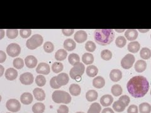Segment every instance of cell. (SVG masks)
<instances>
[{"mask_svg": "<svg viewBox=\"0 0 151 113\" xmlns=\"http://www.w3.org/2000/svg\"><path fill=\"white\" fill-rule=\"evenodd\" d=\"M127 87L132 97L140 98L147 93L149 89V83L145 77L137 75L129 80Z\"/></svg>", "mask_w": 151, "mask_h": 113, "instance_id": "1", "label": "cell"}, {"mask_svg": "<svg viewBox=\"0 0 151 113\" xmlns=\"http://www.w3.org/2000/svg\"><path fill=\"white\" fill-rule=\"evenodd\" d=\"M115 33L112 29H98L94 32V39L99 45L105 46L114 40Z\"/></svg>", "mask_w": 151, "mask_h": 113, "instance_id": "2", "label": "cell"}, {"mask_svg": "<svg viewBox=\"0 0 151 113\" xmlns=\"http://www.w3.org/2000/svg\"><path fill=\"white\" fill-rule=\"evenodd\" d=\"M52 98L53 101L57 104L63 103L65 104L70 103L72 99L70 94L64 91H55L52 93Z\"/></svg>", "mask_w": 151, "mask_h": 113, "instance_id": "3", "label": "cell"}, {"mask_svg": "<svg viewBox=\"0 0 151 113\" xmlns=\"http://www.w3.org/2000/svg\"><path fill=\"white\" fill-rule=\"evenodd\" d=\"M43 37L40 35L35 34L33 35L26 42V46L28 49L35 50L43 44Z\"/></svg>", "mask_w": 151, "mask_h": 113, "instance_id": "4", "label": "cell"}, {"mask_svg": "<svg viewBox=\"0 0 151 113\" xmlns=\"http://www.w3.org/2000/svg\"><path fill=\"white\" fill-rule=\"evenodd\" d=\"M85 67L83 63L79 62L74 65L73 67L70 70V78H72L74 80H78L79 78V79H81V76L84 73Z\"/></svg>", "mask_w": 151, "mask_h": 113, "instance_id": "5", "label": "cell"}, {"mask_svg": "<svg viewBox=\"0 0 151 113\" xmlns=\"http://www.w3.org/2000/svg\"><path fill=\"white\" fill-rule=\"evenodd\" d=\"M6 107L8 111L12 112H17L21 109L20 102L15 99H10L8 100L6 104Z\"/></svg>", "mask_w": 151, "mask_h": 113, "instance_id": "6", "label": "cell"}, {"mask_svg": "<svg viewBox=\"0 0 151 113\" xmlns=\"http://www.w3.org/2000/svg\"><path fill=\"white\" fill-rule=\"evenodd\" d=\"M135 56L130 54H127L121 60L122 67L125 69H129L133 66L135 62Z\"/></svg>", "mask_w": 151, "mask_h": 113, "instance_id": "7", "label": "cell"}, {"mask_svg": "<svg viewBox=\"0 0 151 113\" xmlns=\"http://www.w3.org/2000/svg\"><path fill=\"white\" fill-rule=\"evenodd\" d=\"M21 48L20 46L17 44H10L8 45L6 48L7 54L12 56V57H15L20 54Z\"/></svg>", "mask_w": 151, "mask_h": 113, "instance_id": "8", "label": "cell"}, {"mask_svg": "<svg viewBox=\"0 0 151 113\" xmlns=\"http://www.w3.org/2000/svg\"><path fill=\"white\" fill-rule=\"evenodd\" d=\"M20 81L23 85H31L34 81V75L30 72L23 73L20 76Z\"/></svg>", "mask_w": 151, "mask_h": 113, "instance_id": "9", "label": "cell"}, {"mask_svg": "<svg viewBox=\"0 0 151 113\" xmlns=\"http://www.w3.org/2000/svg\"><path fill=\"white\" fill-rule=\"evenodd\" d=\"M50 68L48 64L42 62L38 65L36 69V72L40 75H48L50 73Z\"/></svg>", "mask_w": 151, "mask_h": 113, "instance_id": "10", "label": "cell"}, {"mask_svg": "<svg viewBox=\"0 0 151 113\" xmlns=\"http://www.w3.org/2000/svg\"><path fill=\"white\" fill-rule=\"evenodd\" d=\"M69 78L66 73H60L56 76V81L60 86L67 85L69 82Z\"/></svg>", "mask_w": 151, "mask_h": 113, "instance_id": "11", "label": "cell"}, {"mask_svg": "<svg viewBox=\"0 0 151 113\" xmlns=\"http://www.w3.org/2000/svg\"><path fill=\"white\" fill-rule=\"evenodd\" d=\"M74 39L75 41L79 44H82L86 41L88 39V35L83 30H79L76 33Z\"/></svg>", "mask_w": 151, "mask_h": 113, "instance_id": "12", "label": "cell"}, {"mask_svg": "<svg viewBox=\"0 0 151 113\" xmlns=\"http://www.w3.org/2000/svg\"><path fill=\"white\" fill-rule=\"evenodd\" d=\"M25 63L28 68H35L37 65V59L34 56L28 55L25 59Z\"/></svg>", "mask_w": 151, "mask_h": 113, "instance_id": "13", "label": "cell"}, {"mask_svg": "<svg viewBox=\"0 0 151 113\" xmlns=\"http://www.w3.org/2000/svg\"><path fill=\"white\" fill-rule=\"evenodd\" d=\"M33 94L35 98L37 101H44L45 99V93L43 89L41 88H35L33 91Z\"/></svg>", "mask_w": 151, "mask_h": 113, "instance_id": "14", "label": "cell"}, {"mask_svg": "<svg viewBox=\"0 0 151 113\" xmlns=\"http://www.w3.org/2000/svg\"><path fill=\"white\" fill-rule=\"evenodd\" d=\"M122 73L119 69H113L110 73V78L113 82H118L121 80Z\"/></svg>", "mask_w": 151, "mask_h": 113, "instance_id": "15", "label": "cell"}, {"mask_svg": "<svg viewBox=\"0 0 151 113\" xmlns=\"http://www.w3.org/2000/svg\"><path fill=\"white\" fill-rule=\"evenodd\" d=\"M18 76V72L13 68H9L5 72V77L8 81H14Z\"/></svg>", "mask_w": 151, "mask_h": 113, "instance_id": "16", "label": "cell"}, {"mask_svg": "<svg viewBox=\"0 0 151 113\" xmlns=\"http://www.w3.org/2000/svg\"><path fill=\"white\" fill-rule=\"evenodd\" d=\"M125 36L126 39L129 41H134L137 39L138 32L137 30L135 29H129L125 33Z\"/></svg>", "mask_w": 151, "mask_h": 113, "instance_id": "17", "label": "cell"}, {"mask_svg": "<svg viewBox=\"0 0 151 113\" xmlns=\"http://www.w3.org/2000/svg\"><path fill=\"white\" fill-rule=\"evenodd\" d=\"M113 102V97L109 94L103 96L100 99L101 104L104 107L110 106Z\"/></svg>", "mask_w": 151, "mask_h": 113, "instance_id": "18", "label": "cell"}, {"mask_svg": "<svg viewBox=\"0 0 151 113\" xmlns=\"http://www.w3.org/2000/svg\"><path fill=\"white\" fill-rule=\"evenodd\" d=\"M20 101L23 104H30L33 101V96L32 95L31 93L29 92L23 93L20 97Z\"/></svg>", "mask_w": 151, "mask_h": 113, "instance_id": "19", "label": "cell"}, {"mask_svg": "<svg viewBox=\"0 0 151 113\" xmlns=\"http://www.w3.org/2000/svg\"><path fill=\"white\" fill-rule=\"evenodd\" d=\"M147 68V63L143 60H139L137 61L135 64V70L139 73L143 72Z\"/></svg>", "mask_w": 151, "mask_h": 113, "instance_id": "20", "label": "cell"}, {"mask_svg": "<svg viewBox=\"0 0 151 113\" xmlns=\"http://www.w3.org/2000/svg\"><path fill=\"white\" fill-rule=\"evenodd\" d=\"M69 92L72 96H79L81 92V88L77 84H72L69 88Z\"/></svg>", "mask_w": 151, "mask_h": 113, "instance_id": "21", "label": "cell"}, {"mask_svg": "<svg viewBox=\"0 0 151 113\" xmlns=\"http://www.w3.org/2000/svg\"><path fill=\"white\" fill-rule=\"evenodd\" d=\"M93 86L97 89H101L105 85V81L104 78L101 76L96 77L93 81Z\"/></svg>", "mask_w": 151, "mask_h": 113, "instance_id": "22", "label": "cell"}, {"mask_svg": "<svg viewBox=\"0 0 151 113\" xmlns=\"http://www.w3.org/2000/svg\"><path fill=\"white\" fill-rule=\"evenodd\" d=\"M64 49L68 51H73L76 47V43L71 39L65 40L64 42Z\"/></svg>", "mask_w": 151, "mask_h": 113, "instance_id": "23", "label": "cell"}, {"mask_svg": "<svg viewBox=\"0 0 151 113\" xmlns=\"http://www.w3.org/2000/svg\"><path fill=\"white\" fill-rule=\"evenodd\" d=\"M128 50L131 53H137L138 52L140 48V45L138 41H132L129 44L128 46Z\"/></svg>", "mask_w": 151, "mask_h": 113, "instance_id": "24", "label": "cell"}, {"mask_svg": "<svg viewBox=\"0 0 151 113\" xmlns=\"http://www.w3.org/2000/svg\"><path fill=\"white\" fill-rule=\"evenodd\" d=\"M68 53L64 49H59L55 52V58L58 61H63L64 60L67 58Z\"/></svg>", "mask_w": 151, "mask_h": 113, "instance_id": "25", "label": "cell"}, {"mask_svg": "<svg viewBox=\"0 0 151 113\" xmlns=\"http://www.w3.org/2000/svg\"><path fill=\"white\" fill-rule=\"evenodd\" d=\"M126 106L120 101H116L113 104V109L117 112H123L125 109Z\"/></svg>", "mask_w": 151, "mask_h": 113, "instance_id": "26", "label": "cell"}, {"mask_svg": "<svg viewBox=\"0 0 151 113\" xmlns=\"http://www.w3.org/2000/svg\"><path fill=\"white\" fill-rule=\"evenodd\" d=\"M45 109V105L41 102H37L32 106V111L34 113H43Z\"/></svg>", "mask_w": 151, "mask_h": 113, "instance_id": "27", "label": "cell"}, {"mask_svg": "<svg viewBox=\"0 0 151 113\" xmlns=\"http://www.w3.org/2000/svg\"><path fill=\"white\" fill-rule=\"evenodd\" d=\"M98 97V92L95 90H89L86 94V97L88 101L93 102L96 101Z\"/></svg>", "mask_w": 151, "mask_h": 113, "instance_id": "28", "label": "cell"}, {"mask_svg": "<svg viewBox=\"0 0 151 113\" xmlns=\"http://www.w3.org/2000/svg\"><path fill=\"white\" fill-rule=\"evenodd\" d=\"M98 73V69L95 65H89L86 68V74L90 77H94Z\"/></svg>", "mask_w": 151, "mask_h": 113, "instance_id": "29", "label": "cell"}, {"mask_svg": "<svg viewBox=\"0 0 151 113\" xmlns=\"http://www.w3.org/2000/svg\"><path fill=\"white\" fill-rule=\"evenodd\" d=\"M83 62L86 65H90L94 62V56L90 53H85L82 56Z\"/></svg>", "mask_w": 151, "mask_h": 113, "instance_id": "30", "label": "cell"}, {"mask_svg": "<svg viewBox=\"0 0 151 113\" xmlns=\"http://www.w3.org/2000/svg\"><path fill=\"white\" fill-rule=\"evenodd\" d=\"M140 56L142 59L148 60L151 57V50L148 48L144 47V48L141 49L140 51Z\"/></svg>", "mask_w": 151, "mask_h": 113, "instance_id": "31", "label": "cell"}, {"mask_svg": "<svg viewBox=\"0 0 151 113\" xmlns=\"http://www.w3.org/2000/svg\"><path fill=\"white\" fill-rule=\"evenodd\" d=\"M101 110V105L99 103L95 102L93 103L89 107V109L88 111V113H100Z\"/></svg>", "mask_w": 151, "mask_h": 113, "instance_id": "32", "label": "cell"}, {"mask_svg": "<svg viewBox=\"0 0 151 113\" xmlns=\"http://www.w3.org/2000/svg\"><path fill=\"white\" fill-rule=\"evenodd\" d=\"M139 108L140 113H150L151 112V106L147 102L141 103Z\"/></svg>", "mask_w": 151, "mask_h": 113, "instance_id": "33", "label": "cell"}, {"mask_svg": "<svg viewBox=\"0 0 151 113\" xmlns=\"http://www.w3.org/2000/svg\"><path fill=\"white\" fill-rule=\"evenodd\" d=\"M111 91V93L113 95L117 97V96H120L122 94L123 89H122V87H121L120 85L115 84L112 86Z\"/></svg>", "mask_w": 151, "mask_h": 113, "instance_id": "34", "label": "cell"}, {"mask_svg": "<svg viewBox=\"0 0 151 113\" xmlns=\"http://www.w3.org/2000/svg\"><path fill=\"white\" fill-rule=\"evenodd\" d=\"M68 60L69 64L74 66L80 62V57L76 54H71L68 56Z\"/></svg>", "mask_w": 151, "mask_h": 113, "instance_id": "35", "label": "cell"}, {"mask_svg": "<svg viewBox=\"0 0 151 113\" xmlns=\"http://www.w3.org/2000/svg\"><path fill=\"white\" fill-rule=\"evenodd\" d=\"M63 68H64L63 64L59 62H54L52 64V71L54 73H56V74L60 73L63 70Z\"/></svg>", "mask_w": 151, "mask_h": 113, "instance_id": "36", "label": "cell"}, {"mask_svg": "<svg viewBox=\"0 0 151 113\" xmlns=\"http://www.w3.org/2000/svg\"><path fill=\"white\" fill-rule=\"evenodd\" d=\"M127 44V40L124 36H119L116 39L115 44L119 48H123Z\"/></svg>", "mask_w": 151, "mask_h": 113, "instance_id": "37", "label": "cell"}, {"mask_svg": "<svg viewBox=\"0 0 151 113\" xmlns=\"http://www.w3.org/2000/svg\"><path fill=\"white\" fill-rule=\"evenodd\" d=\"M35 82L38 86L43 87L46 84V79L44 75H39L35 78Z\"/></svg>", "mask_w": 151, "mask_h": 113, "instance_id": "38", "label": "cell"}, {"mask_svg": "<svg viewBox=\"0 0 151 113\" xmlns=\"http://www.w3.org/2000/svg\"><path fill=\"white\" fill-rule=\"evenodd\" d=\"M13 64L15 68L17 69H21L24 66V61H23L22 59L16 58L13 60Z\"/></svg>", "mask_w": 151, "mask_h": 113, "instance_id": "39", "label": "cell"}, {"mask_svg": "<svg viewBox=\"0 0 151 113\" xmlns=\"http://www.w3.org/2000/svg\"><path fill=\"white\" fill-rule=\"evenodd\" d=\"M101 57L104 60H110L112 58V53L109 50H103L101 52Z\"/></svg>", "mask_w": 151, "mask_h": 113, "instance_id": "40", "label": "cell"}, {"mask_svg": "<svg viewBox=\"0 0 151 113\" xmlns=\"http://www.w3.org/2000/svg\"><path fill=\"white\" fill-rule=\"evenodd\" d=\"M18 35V30L17 29H8L6 30V36L9 39H15Z\"/></svg>", "mask_w": 151, "mask_h": 113, "instance_id": "41", "label": "cell"}, {"mask_svg": "<svg viewBox=\"0 0 151 113\" xmlns=\"http://www.w3.org/2000/svg\"><path fill=\"white\" fill-rule=\"evenodd\" d=\"M44 50L46 53H52L54 50V45L50 41H46L44 44Z\"/></svg>", "mask_w": 151, "mask_h": 113, "instance_id": "42", "label": "cell"}, {"mask_svg": "<svg viewBox=\"0 0 151 113\" xmlns=\"http://www.w3.org/2000/svg\"><path fill=\"white\" fill-rule=\"evenodd\" d=\"M85 49L88 51H89V52H93L96 49V44L92 41H88L86 43V45H85Z\"/></svg>", "mask_w": 151, "mask_h": 113, "instance_id": "43", "label": "cell"}, {"mask_svg": "<svg viewBox=\"0 0 151 113\" xmlns=\"http://www.w3.org/2000/svg\"><path fill=\"white\" fill-rule=\"evenodd\" d=\"M32 34V30L30 29H22L20 30V35L23 39H27Z\"/></svg>", "mask_w": 151, "mask_h": 113, "instance_id": "44", "label": "cell"}, {"mask_svg": "<svg viewBox=\"0 0 151 113\" xmlns=\"http://www.w3.org/2000/svg\"><path fill=\"white\" fill-rule=\"evenodd\" d=\"M50 87L54 89H59L61 87L60 86H59V85L58 84V82H57V81H56V77H53L52 78L50 79Z\"/></svg>", "mask_w": 151, "mask_h": 113, "instance_id": "45", "label": "cell"}, {"mask_svg": "<svg viewBox=\"0 0 151 113\" xmlns=\"http://www.w3.org/2000/svg\"><path fill=\"white\" fill-rule=\"evenodd\" d=\"M119 100L120 101H122L123 103L124 104H125L126 106H128V105L129 104L130 102V97H129L128 96H127V95L122 96L119 98Z\"/></svg>", "mask_w": 151, "mask_h": 113, "instance_id": "46", "label": "cell"}, {"mask_svg": "<svg viewBox=\"0 0 151 113\" xmlns=\"http://www.w3.org/2000/svg\"><path fill=\"white\" fill-rule=\"evenodd\" d=\"M57 112H58V113H68L69 108L65 105H60Z\"/></svg>", "mask_w": 151, "mask_h": 113, "instance_id": "47", "label": "cell"}, {"mask_svg": "<svg viewBox=\"0 0 151 113\" xmlns=\"http://www.w3.org/2000/svg\"><path fill=\"white\" fill-rule=\"evenodd\" d=\"M138 107L134 104L130 106L127 109V113H138Z\"/></svg>", "mask_w": 151, "mask_h": 113, "instance_id": "48", "label": "cell"}, {"mask_svg": "<svg viewBox=\"0 0 151 113\" xmlns=\"http://www.w3.org/2000/svg\"><path fill=\"white\" fill-rule=\"evenodd\" d=\"M62 32L64 35L66 36H69L74 34V29H63Z\"/></svg>", "mask_w": 151, "mask_h": 113, "instance_id": "49", "label": "cell"}, {"mask_svg": "<svg viewBox=\"0 0 151 113\" xmlns=\"http://www.w3.org/2000/svg\"><path fill=\"white\" fill-rule=\"evenodd\" d=\"M6 59V54L3 51L0 50V63H3Z\"/></svg>", "mask_w": 151, "mask_h": 113, "instance_id": "50", "label": "cell"}, {"mask_svg": "<svg viewBox=\"0 0 151 113\" xmlns=\"http://www.w3.org/2000/svg\"><path fill=\"white\" fill-rule=\"evenodd\" d=\"M101 113H115L114 111L110 107H107V108H105L103 111Z\"/></svg>", "mask_w": 151, "mask_h": 113, "instance_id": "51", "label": "cell"}, {"mask_svg": "<svg viewBox=\"0 0 151 113\" xmlns=\"http://www.w3.org/2000/svg\"><path fill=\"white\" fill-rule=\"evenodd\" d=\"M4 30H0V40H1L3 36H4Z\"/></svg>", "mask_w": 151, "mask_h": 113, "instance_id": "52", "label": "cell"}, {"mask_svg": "<svg viewBox=\"0 0 151 113\" xmlns=\"http://www.w3.org/2000/svg\"><path fill=\"white\" fill-rule=\"evenodd\" d=\"M0 69H1V74H0V76H2L3 74V71H4V68L1 65H0Z\"/></svg>", "mask_w": 151, "mask_h": 113, "instance_id": "53", "label": "cell"}, {"mask_svg": "<svg viewBox=\"0 0 151 113\" xmlns=\"http://www.w3.org/2000/svg\"><path fill=\"white\" fill-rule=\"evenodd\" d=\"M149 30H140V29L139 30V31H140V32H142V33H145V32L148 31Z\"/></svg>", "mask_w": 151, "mask_h": 113, "instance_id": "54", "label": "cell"}, {"mask_svg": "<svg viewBox=\"0 0 151 113\" xmlns=\"http://www.w3.org/2000/svg\"><path fill=\"white\" fill-rule=\"evenodd\" d=\"M125 31V30H116V31H117V32H122V31Z\"/></svg>", "mask_w": 151, "mask_h": 113, "instance_id": "55", "label": "cell"}, {"mask_svg": "<svg viewBox=\"0 0 151 113\" xmlns=\"http://www.w3.org/2000/svg\"><path fill=\"white\" fill-rule=\"evenodd\" d=\"M76 113H84V112H76Z\"/></svg>", "mask_w": 151, "mask_h": 113, "instance_id": "56", "label": "cell"}, {"mask_svg": "<svg viewBox=\"0 0 151 113\" xmlns=\"http://www.w3.org/2000/svg\"><path fill=\"white\" fill-rule=\"evenodd\" d=\"M150 95H151V91H150Z\"/></svg>", "mask_w": 151, "mask_h": 113, "instance_id": "57", "label": "cell"}, {"mask_svg": "<svg viewBox=\"0 0 151 113\" xmlns=\"http://www.w3.org/2000/svg\"><path fill=\"white\" fill-rule=\"evenodd\" d=\"M6 113H10V112H6Z\"/></svg>", "mask_w": 151, "mask_h": 113, "instance_id": "58", "label": "cell"}, {"mask_svg": "<svg viewBox=\"0 0 151 113\" xmlns=\"http://www.w3.org/2000/svg\"><path fill=\"white\" fill-rule=\"evenodd\" d=\"M150 38H151V35H150Z\"/></svg>", "mask_w": 151, "mask_h": 113, "instance_id": "59", "label": "cell"}]
</instances>
